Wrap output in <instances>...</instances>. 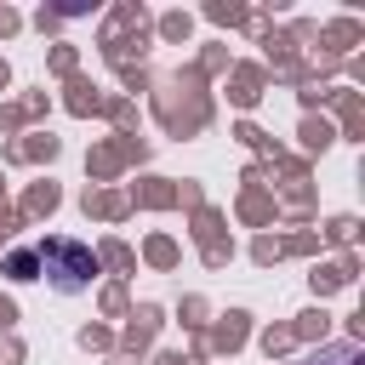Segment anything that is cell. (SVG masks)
Segmentation results:
<instances>
[{
	"instance_id": "1",
	"label": "cell",
	"mask_w": 365,
	"mask_h": 365,
	"mask_svg": "<svg viewBox=\"0 0 365 365\" xmlns=\"http://www.w3.org/2000/svg\"><path fill=\"white\" fill-rule=\"evenodd\" d=\"M29 257H40V262L51 257V262H57V268H46L57 291H86V285H91V251L74 245V240H46V245H34ZM46 274H40V279H46Z\"/></svg>"
},
{
	"instance_id": "2",
	"label": "cell",
	"mask_w": 365,
	"mask_h": 365,
	"mask_svg": "<svg viewBox=\"0 0 365 365\" xmlns=\"http://www.w3.org/2000/svg\"><path fill=\"white\" fill-rule=\"evenodd\" d=\"M308 365H365V354L348 348V342H331V348H319V359H308Z\"/></svg>"
}]
</instances>
